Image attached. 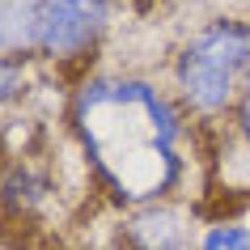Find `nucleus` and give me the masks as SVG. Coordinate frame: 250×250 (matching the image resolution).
<instances>
[{
	"label": "nucleus",
	"instance_id": "nucleus-4",
	"mask_svg": "<svg viewBox=\"0 0 250 250\" xmlns=\"http://www.w3.org/2000/svg\"><path fill=\"white\" fill-rule=\"evenodd\" d=\"M47 0H0V55H34V34Z\"/></svg>",
	"mask_w": 250,
	"mask_h": 250
},
{
	"label": "nucleus",
	"instance_id": "nucleus-7",
	"mask_svg": "<svg viewBox=\"0 0 250 250\" xmlns=\"http://www.w3.org/2000/svg\"><path fill=\"white\" fill-rule=\"evenodd\" d=\"M34 55H0V110H9L13 102H21L34 81Z\"/></svg>",
	"mask_w": 250,
	"mask_h": 250
},
{
	"label": "nucleus",
	"instance_id": "nucleus-9",
	"mask_svg": "<svg viewBox=\"0 0 250 250\" xmlns=\"http://www.w3.org/2000/svg\"><path fill=\"white\" fill-rule=\"evenodd\" d=\"M233 127L250 145V81H246V89H242V98H237V106H233Z\"/></svg>",
	"mask_w": 250,
	"mask_h": 250
},
{
	"label": "nucleus",
	"instance_id": "nucleus-2",
	"mask_svg": "<svg viewBox=\"0 0 250 250\" xmlns=\"http://www.w3.org/2000/svg\"><path fill=\"white\" fill-rule=\"evenodd\" d=\"M250 81V17L216 13L195 26L170 60V93L191 119L212 123L225 110L233 115Z\"/></svg>",
	"mask_w": 250,
	"mask_h": 250
},
{
	"label": "nucleus",
	"instance_id": "nucleus-5",
	"mask_svg": "<svg viewBox=\"0 0 250 250\" xmlns=\"http://www.w3.org/2000/svg\"><path fill=\"white\" fill-rule=\"evenodd\" d=\"M51 178L39 170V166H30V161H21V166H13V170L4 174V183H0V199L9 204V212L13 216H34V212L51 199Z\"/></svg>",
	"mask_w": 250,
	"mask_h": 250
},
{
	"label": "nucleus",
	"instance_id": "nucleus-3",
	"mask_svg": "<svg viewBox=\"0 0 250 250\" xmlns=\"http://www.w3.org/2000/svg\"><path fill=\"white\" fill-rule=\"evenodd\" d=\"M115 0H47L34 34V60L51 68H81L110 34Z\"/></svg>",
	"mask_w": 250,
	"mask_h": 250
},
{
	"label": "nucleus",
	"instance_id": "nucleus-8",
	"mask_svg": "<svg viewBox=\"0 0 250 250\" xmlns=\"http://www.w3.org/2000/svg\"><path fill=\"white\" fill-rule=\"evenodd\" d=\"M199 250H250V229H242L233 221H221V225H212L208 233H204Z\"/></svg>",
	"mask_w": 250,
	"mask_h": 250
},
{
	"label": "nucleus",
	"instance_id": "nucleus-1",
	"mask_svg": "<svg viewBox=\"0 0 250 250\" xmlns=\"http://www.w3.org/2000/svg\"><path fill=\"white\" fill-rule=\"evenodd\" d=\"M68 127L119 208H157L183 187L191 115L145 72H85L68 98Z\"/></svg>",
	"mask_w": 250,
	"mask_h": 250
},
{
	"label": "nucleus",
	"instance_id": "nucleus-6",
	"mask_svg": "<svg viewBox=\"0 0 250 250\" xmlns=\"http://www.w3.org/2000/svg\"><path fill=\"white\" fill-rule=\"evenodd\" d=\"M127 237L136 242V250H183V221L166 204L140 208L136 221L127 225Z\"/></svg>",
	"mask_w": 250,
	"mask_h": 250
},
{
	"label": "nucleus",
	"instance_id": "nucleus-10",
	"mask_svg": "<svg viewBox=\"0 0 250 250\" xmlns=\"http://www.w3.org/2000/svg\"><path fill=\"white\" fill-rule=\"evenodd\" d=\"M115 4H127V9H153V4H161V0H115Z\"/></svg>",
	"mask_w": 250,
	"mask_h": 250
}]
</instances>
